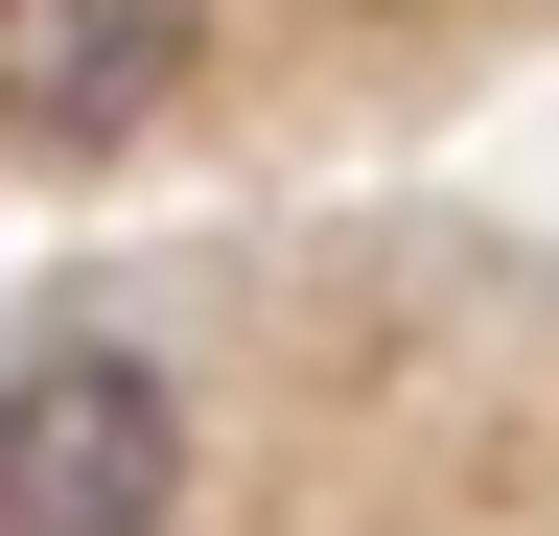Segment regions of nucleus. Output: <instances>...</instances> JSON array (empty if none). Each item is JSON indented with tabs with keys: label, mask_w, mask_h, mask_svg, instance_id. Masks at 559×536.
I'll list each match as a JSON object with an SVG mask.
<instances>
[{
	"label": "nucleus",
	"mask_w": 559,
	"mask_h": 536,
	"mask_svg": "<svg viewBox=\"0 0 559 536\" xmlns=\"http://www.w3.org/2000/svg\"><path fill=\"white\" fill-rule=\"evenodd\" d=\"M210 71V0H0V141H140Z\"/></svg>",
	"instance_id": "obj_2"
},
{
	"label": "nucleus",
	"mask_w": 559,
	"mask_h": 536,
	"mask_svg": "<svg viewBox=\"0 0 559 536\" xmlns=\"http://www.w3.org/2000/svg\"><path fill=\"white\" fill-rule=\"evenodd\" d=\"M164 513H187V396H164V350L70 326V350L0 373V536H164Z\"/></svg>",
	"instance_id": "obj_1"
}]
</instances>
